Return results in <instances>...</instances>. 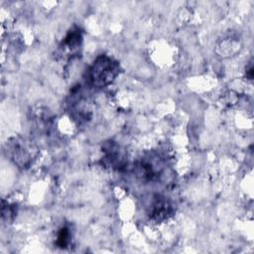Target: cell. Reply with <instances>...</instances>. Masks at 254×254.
<instances>
[{"mask_svg": "<svg viewBox=\"0 0 254 254\" xmlns=\"http://www.w3.org/2000/svg\"><path fill=\"white\" fill-rule=\"evenodd\" d=\"M118 74V65L107 56H100L93 64L89 78L96 87H104L113 82Z\"/></svg>", "mask_w": 254, "mask_h": 254, "instance_id": "obj_1", "label": "cell"}, {"mask_svg": "<svg viewBox=\"0 0 254 254\" xmlns=\"http://www.w3.org/2000/svg\"><path fill=\"white\" fill-rule=\"evenodd\" d=\"M9 154L15 164L21 167L27 166L33 156L27 142L21 139H15L9 144Z\"/></svg>", "mask_w": 254, "mask_h": 254, "instance_id": "obj_2", "label": "cell"}, {"mask_svg": "<svg viewBox=\"0 0 254 254\" xmlns=\"http://www.w3.org/2000/svg\"><path fill=\"white\" fill-rule=\"evenodd\" d=\"M170 205L168 203L167 201L159 199L153 203V207H152V216L158 220L164 219L168 216V213L170 212Z\"/></svg>", "mask_w": 254, "mask_h": 254, "instance_id": "obj_3", "label": "cell"}, {"mask_svg": "<svg viewBox=\"0 0 254 254\" xmlns=\"http://www.w3.org/2000/svg\"><path fill=\"white\" fill-rule=\"evenodd\" d=\"M106 154V160L109 162L111 166L114 167H121L124 162V157L122 154H120L119 147L116 145H110L107 148V151H105Z\"/></svg>", "mask_w": 254, "mask_h": 254, "instance_id": "obj_4", "label": "cell"}, {"mask_svg": "<svg viewBox=\"0 0 254 254\" xmlns=\"http://www.w3.org/2000/svg\"><path fill=\"white\" fill-rule=\"evenodd\" d=\"M70 238H71L70 230L67 227H64L59 232L58 239H57V244L60 247H67V245L70 243Z\"/></svg>", "mask_w": 254, "mask_h": 254, "instance_id": "obj_5", "label": "cell"}]
</instances>
